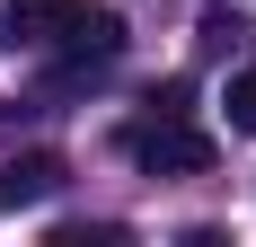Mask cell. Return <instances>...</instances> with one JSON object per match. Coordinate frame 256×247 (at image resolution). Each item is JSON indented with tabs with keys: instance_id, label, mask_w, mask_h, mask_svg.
Returning <instances> with one entry per match:
<instances>
[{
	"instance_id": "cell-5",
	"label": "cell",
	"mask_w": 256,
	"mask_h": 247,
	"mask_svg": "<svg viewBox=\"0 0 256 247\" xmlns=\"http://www.w3.org/2000/svg\"><path fill=\"white\" fill-rule=\"evenodd\" d=\"M115 238H124L115 221H62L53 230V247H115Z\"/></svg>"
},
{
	"instance_id": "cell-6",
	"label": "cell",
	"mask_w": 256,
	"mask_h": 247,
	"mask_svg": "<svg viewBox=\"0 0 256 247\" xmlns=\"http://www.w3.org/2000/svg\"><path fill=\"white\" fill-rule=\"evenodd\" d=\"M150 115H186V80H159V88H150Z\"/></svg>"
},
{
	"instance_id": "cell-2",
	"label": "cell",
	"mask_w": 256,
	"mask_h": 247,
	"mask_svg": "<svg viewBox=\"0 0 256 247\" xmlns=\"http://www.w3.org/2000/svg\"><path fill=\"white\" fill-rule=\"evenodd\" d=\"M62 150H9L0 159V212H26V203H44V194H62Z\"/></svg>"
},
{
	"instance_id": "cell-4",
	"label": "cell",
	"mask_w": 256,
	"mask_h": 247,
	"mask_svg": "<svg viewBox=\"0 0 256 247\" xmlns=\"http://www.w3.org/2000/svg\"><path fill=\"white\" fill-rule=\"evenodd\" d=\"M221 115H230V132H256V71H230V88H221Z\"/></svg>"
},
{
	"instance_id": "cell-1",
	"label": "cell",
	"mask_w": 256,
	"mask_h": 247,
	"mask_svg": "<svg viewBox=\"0 0 256 247\" xmlns=\"http://www.w3.org/2000/svg\"><path fill=\"white\" fill-rule=\"evenodd\" d=\"M124 159H132V168H150V176H212L221 142L194 132L186 115H150V124H132V132H124Z\"/></svg>"
},
{
	"instance_id": "cell-3",
	"label": "cell",
	"mask_w": 256,
	"mask_h": 247,
	"mask_svg": "<svg viewBox=\"0 0 256 247\" xmlns=\"http://www.w3.org/2000/svg\"><path fill=\"white\" fill-rule=\"evenodd\" d=\"M80 9L88 0H0V36L9 44H62L80 26Z\"/></svg>"
}]
</instances>
